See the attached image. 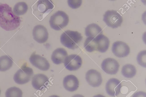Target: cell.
I'll return each mask as SVG.
<instances>
[{
  "instance_id": "cell-7",
  "label": "cell",
  "mask_w": 146,
  "mask_h": 97,
  "mask_svg": "<svg viewBox=\"0 0 146 97\" xmlns=\"http://www.w3.org/2000/svg\"><path fill=\"white\" fill-rule=\"evenodd\" d=\"M64 63L67 69L70 71H74L77 70L81 67L82 61L79 56L73 54L67 56Z\"/></svg>"
},
{
  "instance_id": "cell-22",
  "label": "cell",
  "mask_w": 146,
  "mask_h": 97,
  "mask_svg": "<svg viewBox=\"0 0 146 97\" xmlns=\"http://www.w3.org/2000/svg\"><path fill=\"white\" fill-rule=\"evenodd\" d=\"M28 9V5L25 2H19L14 6L13 8V12L17 16L22 15L27 12Z\"/></svg>"
},
{
  "instance_id": "cell-15",
  "label": "cell",
  "mask_w": 146,
  "mask_h": 97,
  "mask_svg": "<svg viewBox=\"0 0 146 97\" xmlns=\"http://www.w3.org/2000/svg\"><path fill=\"white\" fill-rule=\"evenodd\" d=\"M63 85L66 90L70 92H73L78 88L79 82L77 78L74 75H68L64 78Z\"/></svg>"
},
{
  "instance_id": "cell-20",
  "label": "cell",
  "mask_w": 146,
  "mask_h": 97,
  "mask_svg": "<svg viewBox=\"0 0 146 97\" xmlns=\"http://www.w3.org/2000/svg\"><path fill=\"white\" fill-rule=\"evenodd\" d=\"M121 72L122 75L125 77L131 78L135 75L136 73V70L133 65L127 64L123 67Z\"/></svg>"
},
{
  "instance_id": "cell-1",
  "label": "cell",
  "mask_w": 146,
  "mask_h": 97,
  "mask_svg": "<svg viewBox=\"0 0 146 97\" xmlns=\"http://www.w3.org/2000/svg\"><path fill=\"white\" fill-rule=\"evenodd\" d=\"M20 17L15 15L6 4L0 5V26L6 31L13 30L20 25Z\"/></svg>"
},
{
  "instance_id": "cell-23",
  "label": "cell",
  "mask_w": 146,
  "mask_h": 97,
  "mask_svg": "<svg viewBox=\"0 0 146 97\" xmlns=\"http://www.w3.org/2000/svg\"><path fill=\"white\" fill-rule=\"evenodd\" d=\"M22 94V92L19 88L14 86L8 89L5 95L6 97H21Z\"/></svg>"
},
{
  "instance_id": "cell-14",
  "label": "cell",
  "mask_w": 146,
  "mask_h": 97,
  "mask_svg": "<svg viewBox=\"0 0 146 97\" xmlns=\"http://www.w3.org/2000/svg\"><path fill=\"white\" fill-rule=\"evenodd\" d=\"M49 82L46 76L42 74H38L35 75L33 77L32 84L35 89L41 90L46 87Z\"/></svg>"
},
{
  "instance_id": "cell-8",
  "label": "cell",
  "mask_w": 146,
  "mask_h": 97,
  "mask_svg": "<svg viewBox=\"0 0 146 97\" xmlns=\"http://www.w3.org/2000/svg\"><path fill=\"white\" fill-rule=\"evenodd\" d=\"M29 60L34 66L43 71H46L49 69L50 65L44 57L33 53L30 56Z\"/></svg>"
},
{
  "instance_id": "cell-9",
  "label": "cell",
  "mask_w": 146,
  "mask_h": 97,
  "mask_svg": "<svg viewBox=\"0 0 146 97\" xmlns=\"http://www.w3.org/2000/svg\"><path fill=\"white\" fill-rule=\"evenodd\" d=\"M112 51L117 57H123L129 55L130 48L126 43L121 41H117L113 43L112 47Z\"/></svg>"
},
{
  "instance_id": "cell-18",
  "label": "cell",
  "mask_w": 146,
  "mask_h": 97,
  "mask_svg": "<svg viewBox=\"0 0 146 97\" xmlns=\"http://www.w3.org/2000/svg\"><path fill=\"white\" fill-rule=\"evenodd\" d=\"M102 29L98 24L92 23L88 25L85 28V34L88 37L96 38L102 34Z\"/></svg>"
},
{
  "instance_id": "cell-21",
  "label": "cell",
  "mask_w": 146,
  "mask_h": 97,
  "mask_svg": "<svg viewBox=\"0 0 146 97\" xmlns=\"http://www.w3.org/2000/svg\"><path fill=\"white\" fill-rule=\"evenodd\" d=\"M98 44L95 38L88 37L86 40L84 47L86 50L90 52L97 50Z\"/></svg>"
},
{
  "instance_id": "cell-25",
  "label": "cell",
  "mask_w": 146,
  "mask_h": 97,
  "mask_svg": "<svg viewBox=\"0 0 146 97\" xmlns=\"http://www.w3.org/2000/svg\"><path fill=\"white\" fill-rule=\"evenodd\" d=\"M67 2L68 6L70 8L76 9L81 6L82 0H68Z\"/></svg>"
},
{
  "instance_id": "cell-2",
  "label": "cell",
  "mask_w": 146,
  "mask_h": 97,
  "mask_svg": "<svg viewBox=\"0 0 146 97\" xmlns=\"http://www.w3.org/2000/svg\"><path fill=\"white\" fill-rule=\"evenodd\" d=\"M82 39L81 34L77 31L67 30L61 35V43L69 49H74L78 48Z\"/></svg>"
},
{
  "instance_id": "cell-12",
  "label": "cell",
  "mask_w": 146,
  "mask_h": 97,
  "mask_svg": "<svg viewBox=\"0 0 146 97\" xmlns=\"http://www.w3.org/2000/svg\"><path fill=\"white\" fill-rule=\"evenodd\" d=\"M86 79L90 85L94 87L99 86L102 82L100 73L93 69H90L87 72Z\"/></svg>"
},
{
  "instance_id": "cell-19",
  "label": "cell",
  "mask_w": 146,
  "mask_h": 97,
  "mask_svg": "<svg viewBox=\"0 0 146 97\" xmlns=\"http://www.w3.org/2000/svg\"><path fill=\"white\" fill-rule=\"evenodd\" d=\"M13 63L12 59L9 55H5L0 57V71L8 70L11 67Z\"/></svg>"
},
{
  "instance_id": "cell-4",
  "label": "cell",
  "mask_w": 146,
  "mask_h": 97,
  "mask_svg": "<svg viewBox=\"0 0 146 97\" xmlns=\"http://www.w3.org/2000/svg\"><path fill=\"white\" fill-rule=\"evenodd\" d=\"M35 5L34 15L39 20L44 18L54 7L51 0H38Z\"/></svg>"
},
{
  "instance_id": "cell-26",
  "label": "cell",
  "mask_w": 146,
  "mask_h": 97,
  "mask_svg": "<svg viewBox=\"0 0 146 97\" xmlns=\"http://www.w3.org/2000/svg\"><path fill=\"white\" fill-rule=\"evenodd\" d=\"M110 1H115V0H110Z\"/></svg>"
},
{
  "instance_id": "cell-13",
  "label": "cell",
  "mask_w": 146,
  "mask_h": 97,
  "mask_svg": "<svg viewBox=\"0 0 146 97\" xmlns=\"http://www.w3.org/2000/svg\"><path fill=\"white\" fill-rule=\"evenodd\" d=\"M121 84L120 81L115 78H111L107 82L106 89L107 93L109 95L115 96L120 92Z\"/></svg>"
},
{
  "instance_id": "cell-27",
  "label": "cell",
  "mask_w": 146,
  "mask_h": 97,
  "mask_svg": "<svg viewBox=\"0 0 146 97\" xmlns=\"http://www.w3.org/2000/svg\"><path fill=\"white\" fill-rule=\"evenodd\" d=\"M1 90L0 89V94H1Z\"/></svg>"
},
{
  "instance_id": "cell-16",
  "label": "cell",
  "mask_w": 146,
  "mask_h": 97,
  "mask_svg": "<svg viewBox=\"0 0 146 97\" xmlns=\"http://www.w3.org/2000/svg\"><path fill=\"white\" fill-rule=\"evenodd\" d=\"M67 56V53L64 49L58 48L53 51L51 55V59L54 63L58 65L63 63Z\"/></svg>"
},
{
  "instance_id": "cell-3",
  "label": "cell",
  "mask_w": 146,
  "mask_h": 97,
  "mask_svg": "<svg viewBox=\"0 0 146 97\" xmlns=\"http://www.w3.org/2000/svg\"><path fill=\"white\" fill-rule=\"evenodd\" d=\"M69 21L68 15L62 11H58L51 16L49 22L52 28L60 30L67 26Z\"/></svg>"
},
{
  "instance_id": "cell-10",
  "label": "cell",
  "mask_w": 146,
  "mask_h": 97,
  "mask_svg": "<svg viewBox=\"0 0 146 97\" xmlns=\"http://www.w3.org/2000/svg\"><path fill=\"white\" fill-rule=\"evenodd\" d=\"M119 65L115 59L108 58L104 59L101 64V68L106 73L110 75L116 74L118 72Z\"/></svg>"
},
{
  "instance_id": "cell-24",
  "label": "cell",
  "mask_w": 146,
  "mask_h": 97,
  "mask_svg": "<svg viewBox=\"0 0 146 97\" xmlns=\"http://www.w3.org/2000/svg\"><path fill=\"white\" fill-rule=\"evenodd\" d=\"M137 59L138 63L140 65L143 67H146V50L140 52L137 55Z\"/></svg>"
},
{
  "instance_id": "cell-5",
  "label": "cell",
  "mask_w": 146,
  "mask_h": 97,
  "mask_svg": "<svg viewBox=\"0 0 146 97\" xmlns=\"http://www.w3.org/2000/svg\"><path fill=\"white\" fill-rule=\"evenodd\" d=\"M27 65L26 63H25L14 75V80L18 84H23L27 83L33 76V69Z\"/></svg>"
},
{
  "instance_id": "cell-17",
  "label": "cell",
  "mask_w": 146,
  "mask_h": 97,
  "mask_svg": "<svg viewBox=\"0 0 146 97\" xmlns=\"http://www.w3.org/2000/svg\"><path fill=\"white\" fill-rule=\"evenodd\" d=\"M95 38L98 44L97 51L101 53L106 52L110 44L108 38L103 34L100 35Z\"/></svg>"
},
{
  "instance_id": "cell-11",
  "label": "cell",
  "mask_w": 146,
  "mask_h": 97,
  "mask_svg": "<svg viewBox=\"0 0 146 97\" xmlns=\"http://www.w3.org/2000/svg\"><path fill=\"white\" fill-rule=\"evenodd\" d=\"M33 35L35 40L41 44L46 42L48 37L47 29L40 24L36 25L34 27L33 30Z\"/></svg>"
},
{
  "instance_id": "cell-6",
  "label": "cell",
  "mask_w": 146,
  "mask_h": 97,
  "mask_svg": "<svg viewBox=\"0 0 146 97\" xmlns=\"http://www.w3.org/2000/svg\"><path fill=\"white\" fill-rule=\"evenodd\" d=\"M103 21L108 26L115 28L121 26L123 19L117 11L108 10L104 15Z\"/></svg>"
}]
</instances>
